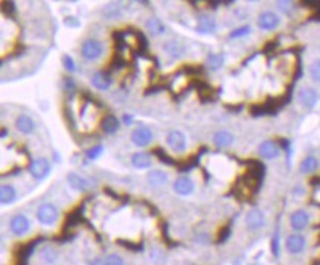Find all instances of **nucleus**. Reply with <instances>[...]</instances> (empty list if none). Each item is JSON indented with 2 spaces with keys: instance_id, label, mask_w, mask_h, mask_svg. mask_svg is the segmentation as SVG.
<instances>
[{
  "instance_id": "obj_1",
  "label": "nucleus",
  "mask_w": 320,
  "mask_h": 265,
  "mask_svg": "<svg viewBox=\"0 0 320 265\" xmlns=\"http://www.w3.org/2000/svg\"><path fill=\"white\" fill-rule=\"evenodd\" d=\"M37 220L44 225H54L58 220V210L51 203H44L37 209Z\"/></svg>"
},
{
  "instance_id": "obj_2",
  "label": "nucleus",
  "mask_w": 320,
  "mask_h": 265,
  "mask_svg": "<svg viewBox=\"0 0 320 265\" xmlns=\"http://www.w3.org/2000/svg\"><path fill=\"white\" fill-rule=\"evenodd\" d=\"M132 142L136 146V147H147L151 139H153V132L150 131V128L147 126H140L136 128L131 135Z\"/></svg>"
},
{
  "instance_id": "obj_3",
  "label": "nucleus",
  "mask_w": 320,
  "mask_h": 265,
  "mask_svg": "<svg viewBox=\"0 0 320 265\" xmlns=\"http://www.w3.org/2000/svg\"><path fill=\"white\" fill-rule=\"evenodd\" d=\"M82 55L86 59H97L102 55V44L98 40H86L82 46Z\"/></svg>"
},
{
  "instance_id": "obj_4",
  "label": "nucleus",
  "mask_w": 320,
  "mask_h": 265,
  "mask_svg": "<svg viewBox=\"0 0 320 265\" xmlns=\"http://www.w3.org/2000/svg\"><path fill=\"white\" fill-rule=\"evenodd\" d=\"M51 172V164L46 159H36L30 164V174L36 179H43Z\"/></svg>"
},
{
  "instance_id": "obj_5",
  "label": "nucleus",
  "mask_w": 320,
  "mask_h": 265,
  "mask_svg": "<svg viewBox=\"0 0 320 265\" xmlns=\"http://www.w3.org/2000/svg\"><path fill=\"white\" fill-rule=\"evenodd\" d=\"M317 100L319 95L313 88H303L298 92V101L306 108H313L317 104Z\"/></svg>"
},
{
  "instance_id": "obj_6",
  "label": "nucleus",
  "mask_w": 320,
  "mask_h": 265,
  "mask_svg": "<svg viewBox=\"0 0 320 265\" xmlns=\"http://www.w3.org/2000/svg\"><path fill=\"white\" fill-rule=\"evenodd\" d=\"M166 141H168V146L172 148L174 151H176V153L184 151L186 147H187L186 135L182 132H179V131H172V132H169L168 138H166Z\"/></svg>"
},
{
  "instance_id": "obj_7",
  "label": "nucleus",
  "mask_w": 320,
  "mask_h": 265,
  "mask_svg": "<svg viewBox=\"0 0 320 265\" xmlns=\"http://www.w3.org/2000/svg\"><path fill=\"white\" fill-rule=\"evenodd\" d=\"M265 224V216L260 209H250L246 215V227L249 230H258Z\"/></svg>"
},
{
  "instance_id": "obj_8",
  "label": "nucleus",
  "mask_w": 320,
  "mask_h": 265,
  "mask_svg": "<svg viewBox=\"0 0 320 265\" xmlns=\"http://www.w3.org/2000/svg\"><path fill=\"white\" fill-rule=\"evenodd\" d=\"M280 24V18L275 12H262L258 18V27L262 30H275Z\"/></svg>"
},
{
  "instance_id": "obj_9",
  "label": "nucleus",
  "mask_w": 320,
  "mask_h": 265,
  "mask_svg": "<svg viewBox=\"0 0 320 265\" xmlns=\"http://www.w3.org/2000/svg\"><path fill=\"white\" fill-rule=\"evenodd\" d=\"M310 224V216L306 210L300 209L296 212H293L291 215V227L295 231H301L307 228V225Z\"/></svg>"
},
{
  "instance_id": "obj_10",
  "label": "nucleus",
  "mask_w": 320,
  "mask_h": 265,
  "mask_svg": "<svg viewBox=\"0 0 320 265\" xmlns=\"http://www.w3.org/2000/svg\"><path fill=\"white\" fill-rule=\"evenodd\" d=\"M286 249L289 253H293V255H296V253H301V252L304 251V248H306V238L303 236H300V234H292L286 238Z\"/></svg>"
},
{
  "instance_id": "obj_11",
  "label": "nucleus",
  "mask_w": 320,
  "mask_h": 265,
  "mask_svg": "<svg viewBox=\"0 0 320 265\" xmlns=\"http://www.w3.org/2000/svg\"><path fill=\"white\" fill-rule=\"evenodd\" d=\"M30 222L24 215H15L11 220V230L16 236H22L29 231Z\"/></svg>"
},
{
  "instance_id": "obj_12",
  "label": "nucleus",
  "mask_w": 320,
  "mask_h": 265,
  "mask_svg": "<svg viewBox=\"0 0 320 265\" xmlns=\"http://www.w3.org/2000/svg\"><path fill=\"white\" fill-rule=\"evenodd\" d=\"M258 151H260V156L264 157V159H275L279 156V147L275 141H264L260 144L258 147Z\"/></svg>"
},
{
  "instance_id": "obj_13",
  "label": "nucleus",
  "mask_w": 320,
  "mask_h": 265,
  "mask_svg": "<svg viewBox=\"0 0 320 265\" xmlns=\"http://www.w3.org/2000/svg\"><path fill=\"white\" fill-rule=\"evenodd\" d=\"M174 190L181 196H189L194 190V184L190 178L181 177L174 182Z\"/></svg>"
},
{
  "instance_id": "obj_14",
  "label": "nucleus",
  "mask_w": 320,
  "mask_h": 265,
  "mask_svg": "<svg viewBox=\"0 0 320 265\" xmlns=\"http://www.w3.org/2000/svg\"><path fill=\"white\" fill-rule=\"evenodd\" d=\"M92 85L97 89H100V90H107V89L110 88V85H111V79H110V76L107 73L98 71V73H95L92 76Z\"/></svg>"
},
{
  "instance_id": "obj_15",
  "label": "nucleus",
  "mask_w": 320,
  "mask_h": 265,
  "mask_svg": "<svg viewBox=\"0 0 320 265\" xmlns=\"http://www.w3.org/2000/svg\"><path fill=\"white\" fill-rule=\"evenodd\" d=\"M217 29L215 19L211 18L209 15H200L199 21H197V30L200 33H214Z\"/></svg>"
},
{
  "instance_id": "obj_16",
  "label": "nucleus",
  "mask_w": 320,
  "mask_h": 265,
  "mask_svg": "<svg viewBox=\"0 0 320 265\" xmlns=\"http://www.w3.org/2000/svg\"><path fill=\"white\" fill-rule=\"evenodd\" d=\"M67 181L72 185V188L77 190V191H86L87 188H89V184H87L86 179L82 178L80 175H77V174H74V172H70L67 175Z\"/></svg>"
},
{
  "instance_id": "obj_17",
  "label": "nucleus",
  "mask_w": 320,
  "mask_h": 265,
  "mask_svg": "<svg viewBox=\"0 0 320 265\" xmlns=\"http://www.w3.org/2000/svg\"><path fill=\"white\" fill-rule=\"evenodd\" d=\"M233 141H234L233 133L227 132V131H219V132H217L214 135V142H215V146L219 148L232 146Z\"/></svg>"
},
{
  "instance_id": "obj_18",
  "label": "nucleus",
  "mask_w": 320,
  "mask_h": 265,
  "mask_svg": "<svg viewBox=\"0 0 320 265\" xmlns=\"http://www.w3.org/2000/svg\"><path fill=\"white\" fill-rule=\"evenodd\" d=\"M101 126H102V131H104L105 133H115L119 131L120 123H119V118H117L116 116H113V114H107L105 117L102 118Z\"/></svg>"
},
{
  "instance_id": "obj_19",
  "label": "nucleus",
  "mask_w": 320,
  "mask_h": 265,
  "mask_svg": "<svg viewBox=\"0 0 320 265\" xmlns=\"http://www.w3.org/2000/svg\"><path fill=\"white\" fill-rule=\"evenodd\" d=\"M15 126H16V129L19 132L22 133H31L34 131V122L31 120V117L26 116V114H22V116H19V117L16 118Z\"/></svg>"
},
{
  "instance_id": "obj_20",
  "label": "nucleus",
  "mask_w": 320,
  "mask_h": 265,
  "mask_svg": "<svg viewBox=\"0 0 320 265\" xmlns=\"http://www.w3.org/2000/svg\"><path fill=\"white\" fill-rule=\"evenodd\" d=\"M132 164L138 169H147L151 164V157L147 153H135L132 156Z\"/></svg>"
},
{
  "instance_id": "obj_21",
  "label": "nucleus",
  "mask_w": 320,
  "mask_h": 265,
  "mask_svg": "<svg viewBox=\"0 0 320 265\" xmlns=\"http://www.w3.org/2000/svg\"><path fill=\"white\" fill-rule=\"evenodd\" d=\"M15 197H16V191H15V188L12 185H2V188H0V202L3 203V205H9V203H12L15 200Z\"/></svg>"
},
{
  "instance_id": "obj_22",
  "label": "nucleus",
  "mask_w": 320,
  "mask_h": 265,
  "mask_svg": "<svg viewBox=\"0 0 320 265\" xmlns=\"http://www.w3.org/2000/svg\"><path fill=\"white\" fill-rule=\"evenodd\" d=\"M147 179L151 185L154 187H160L163 184L168 182V174L166 172H162V171H151L148 175H147Z\"/></svg>"
},
{
  "instance_id": "obj_23",
  "label": "nucleus",
  "mask_w": 320,
  "mask_h": 265,
  "mask_svg": "<svg viewBox=\"0 0 320 265\" xmlns=\"http://www.w3.org/2000/svg\"><path fill=\"white\" fill-rule=\"evenodd\" d=\"M317 167H319V160H317L316 157H313V156L306 157V159L301 162V164H300L301 174H311V172H314Z\"/></svg>"
},
{
  "instance_id": "obj_24",
  "label": "nucleus",
  "mask_w": 320,
  "mask_h": 265,
  "mask_svg": "<svg viewBox=\"0 0 320 265\" xmlns=\"http://www.w3.org/2000/svg\"><path fill=\"white\" fill-rule=\"evenodd\" d=\"M165 51H166V54L169 55V57H172V58H179L181 55H182V52H184V46L181 43H178V42H168V43L165 44Z\"/></svg>"
},
{
  "instance_id": "obj_25",
  "label": "nucleus",
  "mask_w": 320,
  "mask_h": 265,
  "mask_svg": "<svg viewBox=\"0 0 320 265\" xmlns=\"http://www.w3.org/2000/svg\"><path fill=\"white\" fill-rule=\"evenodd\" d=\"M146 27L153 36H159L162 33H165V26L162 24V21H159L157 18H150V19H147Z\"/></svg>"
},
{
  "instance_id": "obj_26",
  "label": "nucleus",
  "mask_w": 320,
  "mask_h": 265,
  "mask_svg": "<svg viewBox=\"0 0 320 265\" xmlns=\"http://www.w3.org/2000/svg\"><path fill=\"white\" fill-rule=\"evenodd\" d=\"M222 64H224V55H221V54H211L208 57V65L211 70H218Z\"/></svg>"
},
{
  "instance_id": "obj_27",
  "label": "nucleus",
  "mask_w": 320,
  "mask_h": 265,
  "mask_svg": "<svg viewBox=\"0 0 320 265\" xmlns=\"http://www.w3.org/2000/svg\"><path fill=\"white\" fill-rule=\"evenodd\" d=\"M156 156H157V159L159 160H162L163 163H166V164H169V166H175L176 164V162H175L174 159L172 157H169L166 153H165V150L163 148H154V151H153Z\"/></svg>"
},
{
  "instance_id": "obj_28",
  "label": "nucleus",
  "mask_w": 320,
  "mask_h": 265,
  "mask_svg": "<svg viewBox=\"0 0 320 265\" xmlns=\"http://www.w3.org/2000/svg\"><path fill=\"white\" fill-rule=\"evenodd\" d=\"M197 164H199V157H197V156H194V157L189 159L187 162H184L182 164H179V166H178V171H179V172H189L190 169L196 167Z\"/></svg>"
},
{
  "instance_id": "obj_29",
  "label": "nucleus",
  "mask_w": 320,
  "mask_h": 265,
  "mask_svg": "<svg viewBox=\"0 0 320 265\" xmlns=\"http://www.w3.org/2000/svg\"><path fill=\"white\" fill-rule=\"evenodd\" d=\"M310 77L314 82H320V59H316L310 64Z\"/></svg>"
},
{
  "instance_id": "obj_30",
  "label": "nucleus",
  "mask_w": 320,
  "mask_h": 265,
  "mask_svg": "<svg viewBox=\"0 0 320 265\" xmlns=\"http://www.w3.org/2000/svg\"><path fill=\"white\" fill-rule=\"evenodd\" d=\"M42 258H43L46 262L52 264L57 259V252L54 251L52 248H44L43 251H42Z\"/></svg>"
},
{
  "instance_id": "obj_31",
  "label": "nucleus",
  "mask_w": 320,
  "mask_h": 265,
  "mask_svg": "<svg viewBox=\"0 0 320 265\" xmlns=\"http://www.w3.org/2000/svg\"><path fill=\"white\" fill-rule=\"evenodd\" d=\"M101 265H123V259H122V256H119L116 253H113V255H108V256L102 261Z\"/></svg>"
},
{
  "instance_id": "obj_32",
  "label": "nucleus",
  "mask_w": 320,
  "mask_h": 265,
  "mask_svg": "<svg viewBox=\"0 0 320 265\" xmlns=\"http://www.w3.org/2000/svg\"><path fill=\"white\" fill-rule=\"evenodd\" d=\"M82 209L83 207H77L74 212H72L70 215H68V218H67V225H76V224H79V220H80V215H82Z\"/></svg>"
},
{
  "instance_id": "obj_33",
  "label": "nucleus",
  "mask_w": 320,
  "mask_h": 265,
  "mask_svg": "<svg viewBox=\"0 0 320 265\" xmlns=\"http://www.w3.org/2000/svg\"><path fill=\"white\" fill-rule=\"evenodd\" d=\"M249 31H250V27H249V26H245V27H240V29L234 30L233 33L230 34V37H232V39L243 37V36H247V34H249Z\"/></svg>"
},
{
  "instance_id": "obj_34",
  "label": "nucleus",
  "mask_w": 320,
  "mask_h": 265,
  "mask_svg": "<svg viewBox=\"0 0 320 265\" xmlns=\"http://www.w3.org/2000/svg\"><path fill=\"white\" fill-rule=\"evenodd\" d=\"M102 150H104V148H102L101 146H97V147L90 148V150L87 151V159H90V160L98 159V157H100V154L102 153Z\"/></svg>"
},
{
  "instance_id": "obj_35",
  "label": "nucleus",
  "mask_w": 320,
  "mask_h": 265,
  "mask_svg": "<svg viewBox=\"0 0 320 265\" xmlns=\"http://www.w3.org/2000/svg\"><path fill=\"white\" fill-rule=\"evenodd\" d=\"M111 64H113V68H117V70H119V68H123V67H126V61L122 58V57H120L119 54L113 57V61H111Z\"/></svg>"
},
{
  "instance_id": "obj_36",
  "label": "nucleus",
  "mask_w": 320,
  "mask_h": 265,
  "mask_svg": "<svg viewBox=\"0 0 320 265\" xmlns=\"http://www.w3.org/2000/svg\"><path fill=\"white\" fill-rule=\"evenodd\" d=\"M2 6H3V12L8 15V16H11V15L15 14L14 2H3Z\"/></svg>"
},
{
  "instance_id": "obj_37",
  "label": "nucleus",
  "mask_w": 320,
  "mask_h": 265,
  "mask_svg": "<svg viewBox=\"0 0 320 265\" xmlns=\"http://www.w3.org/2000/svg\"><path fill=\"white\" fill-rule=\"evenodd\" d=\"M62 62H64V67H65L67 70H70V71H74V70H76V65H74V61L72 57L65 55V57L62 58Z\"/></svg>"
},
{
  "instance_id": "obj_38",
  "label": "nucleus",
  "mask_w": 320,
  "mask_h": 265,
  "mask_svg": "<svg viewBox=\"0 0 320 265\" xmlns=\"http://www.w3.org/2000/svg\"><path fill=\"white\" fill-rule=\"evenodd\" d=\"M64 24H65L67 27H80L79 19H76L74 16H67V18L64 19Z\"/></svg>"
},
{
  "instance_id": "obj_39",
  "label": "nucleus",
  "mask_w": 320,
  "mask_h": 265,
  "mask_svg": "<svg viewBox=\"0 0 320 265\" xmlns=\"http://www.w3.org/2000/svg\"><path fill=\"white\" fill-rule=\"evenodd\" d=\"M136 39L140 40V51H146L147 49V39L146 36L143 34V33H136Z\"/></svg>"
},
{
  "instance_id": "obj_40",
  "label": "nucleus",
  "mask_w": 320,
  "mask_h": 265,
  "mask_svg": "<svg viewBox=\"0 0 320 265\" xmlns=\"http://www.w3.org/2000/svg\"><path fill=\"white\" fill-rule=\"evenodd\" d=\"M273 252H275V255H279V234H275L273 237Z\"/></svg>"
},
{
  "instance_id": "obj_41",
  "label": "nucleus",
  "mask_w": 320,
  "mask_h": 265,
  "mask_svg": "<svg viewBox=\"0 0 320 265\" xmlns=\"http://www.w3.org/2000/svg\"><path fill=\"white\" fill-rule=\"evenodd\" d=\"M228 231H230V230H228V228H224V230H222V231H221V233H219V238H218V242H224V240H225V238H227V237H228V234H230V233H228Z\"/></svg>"
},
{
  "instance_id": "obj_42",
  "label": "nucleus",
  "mask_w": 320,
  "mask_h": 265,
  "mask_svg": "<svg viewBox=\"0 0 320 265\" xmlns=\"http://www.w3.org/2000/svg\"><path fill=\"white\" fill-rule=\"evenodd\" d=\"M123 122H125L126 125H132V117L129 114H125V116H123Z\"/></svg>"
},
{
  "instance_id": "obj_43",
  "label": "nucleus",
  "mask_w": 320,
  "mask_h": 265,
  "mask_svg": "<svg viewBox=\"0 0 320 265\" xmlns=\"http://www.w3.org/2000/svg\"><path fill=\"white\" fill-rule=\"evenodd\" d=\"M5 136H6V129H3V131H2V138H5Z\"/></svg>"
}]
</instances>
